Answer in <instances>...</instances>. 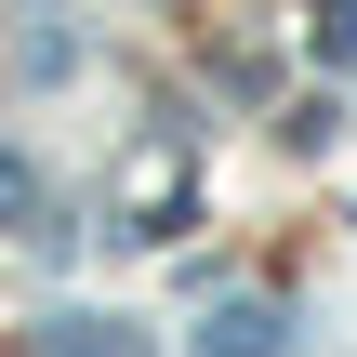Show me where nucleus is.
Wrapping results in <instances>:
<instances>
[{"instance_id":"nucleus-2","label":"nucleus","mask_w":357,"mask_h":357,"mask_svg":"<svg viewBox=\"0 0 357 357\" xmlns=\"http://www.w3.org/2000/svg\"><path fill=\"white\" fill-rule=\"evenodd\" d=\"M26 357H146V331H119V318H53Z\"/></svg>"},{"instance_id":"nucleus-3","label":"nucleus","mask_w":357,"mask_h":357,"mask_svg":"<svg viewBox=\"0 0 357 357\" xmlns=\"http://www.w3.org/2000/svg\"><path fill=\"white\" fill-rule=\"evenodd\" d=\"M318 53H331V66L357 53V0H318Z\"/></svg>"},{"instance_id":"nucleus-4","label":"nucleus","mask_w":357,"mask_h":357,"mask_svg":"<svg viewBox=\"0 0 357 357\" xmlns=\"http://www.w3.org/2000/svg\"><path fill=\"white\" fill-rule=\"evenodd\" d=\"M40 212V185H26V159H0V225H26Z\"/></svg>"},{"instance_id":"nucleus-1","label":"nucleus","mask_w":357,"mask_h":357,"mask_svg":"<svg viewBox=\"0 0 357 357\" xmlns=\"http://www.w3.org/2000/svg\"><path fill=\"white\" fill-rule=\"evenodd\" d=\"M291 331H278V305H225L212 331H199V357H278Z\"/></svg>"}]
</instances>
